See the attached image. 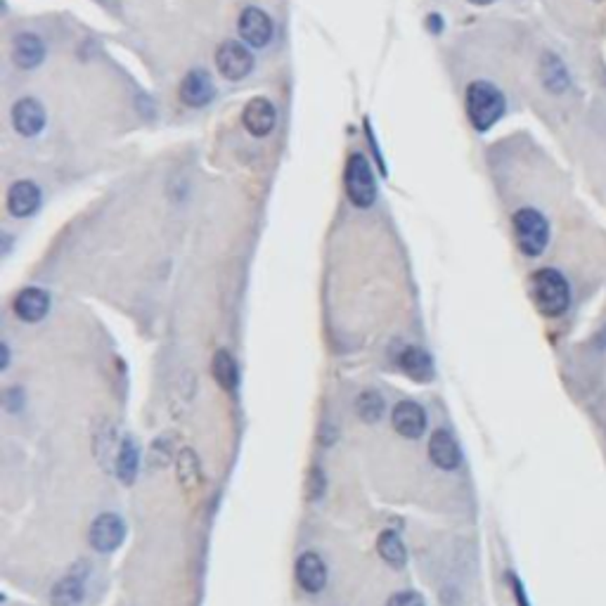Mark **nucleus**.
Wrapping results in <instances>:
<instances>
[{"instance_id":"obj_1","label":"nucleus","mask_w":606,"mask_h":606,"mask_svg":"<svg viewBox=\"0 0 606 606\" xmlns=\"http://www.w3.org/2000/svg\"><path fill=\"white\" fill-rule=\"evenodd\" d=\"M531 292L538 311L547 318H559L564 315L571 303V287L566 277L554 268H542L535 271L531 277Z\"/></svg>"},{"instance_id":"obj_2","label":"nucleus","mask_w":606,"mask_h":606,"mask_svg":"<svg viewBox=\"0 0 606 606\" xmlns=\"http://www.w3.org/2000/svg\"><path fill=\"white\" fill-rule=\"evenodd\" d=\"M504 95L488 81H474L467 88V114L479 133L495 126L504 114Z\"/></svg>"},{"instance_id":"obj_3","label":"nucleus","mask_w":606,"mask_h":606,"mask_svg":"<svg viewBox=\"0 0 606 606\" xmlns=\"http://www.w3.org/2000/svg\"><path fill=\"white\" fill-rule=\"evenodd\" d=\"M343 185H346V197L358 209H370L377 202V185H374L373 168H370L363 152H355V154L349 156L346 171H343Z\"/></svg>"},{"instance_id":"obj_4","label":"nucleus","mask_w":606,"mask_h":606,"mask_svg":"<svg viewBox=\"0 0 606 606\" xmlns=\"http://www.w3.org/2000/svg\"><path fill=\"white\" fill-rule=\"evenodd\" d=\"M516 244L526 256H541L550 242V223L535 209H519L512 218Z\"/></svg>"},{"instance_id":"obj_5","label":"nucleus","mask_w":606,"mask_h":606,"mask_svg":"<svg viewBox=\"0 0 606 606\" xmlns=\"http://www.w3.org/2000/svg\"><path fill=\"white\" fill-rule=\"evenodd\" d=\"M216 66L228 81H242L253 69V55L237 41H225L216 50Z\"/></svg>"},{"instance_id":"obj_6","label":"nucleus","mask_w":606,"mask_h":606,"mask_svg":"<svg viewBox=\"0 0 606 606\" xmlns=\"http://www.w3.org/2000/svg\"><path fill=\"white\" fill-rule=\"evenodd\" d=\"M126 538V523L119 514H100L91 526V545L97 552H114Z\"/></svg>"},{"instance_id":"obj_7","label":"nucleus","mask_w":606,"mask_h":606,"mask_svg":"<svg viewBox=\"0 0 606 606\" xmlns=\"http://www.w3.org/2000/svg\"><path fill=\"white\" fill-rule=\"evenodd\" d=\"M237 29H240L244 43H249L252 48H265L273 38V19L258 7H246L240 15Z\"/></svg>"},{"instance_id":"obj_8","label":"nucleus","mask_w":606,"mask_h":606,"mask_svg":"<svg viewBox=\"0 0 606 606\" xmlns=\"http://www.w3.org/2000/svg\"><path fill=\"white\" fill-rule=\"evenodd\" d=\"M242 121H244V128L252 133V135L263 138V135H268V133L275 128L277 112L268 97H253V100L246 103Z\"/></svg>"},{"instance_id":"obj_9","label":"nucleus","mask_w":606,"mask_h":606,"mask_svg":"<svg viewBox=\"0 0 606 606\" xmlns=\"http://www.w3.org/2000/svg\"><path fill=\"white\" fill-rule=\"evenodd\" d=\"M393 429L405 439H420L426 432V412L420 402L401 401L393 408Z\"/></svg>"},{"instance_id":"obj_10","label":"nucleus","mask_w":606,"mask_h":606,"mask_svg":"<svg viewBox=\"0 0 606 606\" xmlns=\"http://www.w3.org/2000/svg\"><path fill=\"white\" fill-rule=\"evenodd\" d=\"M13 126L15 131L22 133L25 138H31V135L41 133L43 126H45V109H43V104L38 103V100H34V97H25V100L15 103Z\"/></svg>"},{"instance_id":"obj_11","label":"nucleus","mask_w":606,"mask_h":606,"mask_svg":"<svg viewBox=\"0 0 606 606\" xmlns=\"http://www.w3.org/2000/svg\"><path fill=\"white\" fill-rule=\"evenodd\" d=\"M429 457H432V462L439 469H443V472H452V469H457L460 462H462L460 445L455 443V439H452L445 429H439V432L432 433V439H429Z\"/></svg>"},{"instance_id":"obj_12","label":"nucleus","mask_w":606,"mask_h":606,"mask_svg":"<svg viewBox=\"0 0 606 606\" xmlns=\"http://www.w3.org/2000/svg\"><path fill=\"white\" fill-rule=\"evenodd\" d=\"M211 100H214V84H211L209 74L202 69H193L183 78L181 103L187 107H204Z\"/></svg>"},{"instance_id":"obj_13","label":"nucleus","mask_w":606,"mask_h":606,"mask_svg":"<svg viewBox=\"0 0 606 606\" xmlns=\"http://www.w3.org/2000/svg\"><path fill=\"white\" fill-rule=\"evenodd\" d=\"M41 204V190L36 183L19 181L7 190V211L17 218L31 216Z\"/></svg>"},{"instance_id":"obj_14","label":"nucleus","mask_w":606,"mask_h":606,"mask_svg":"<svg viewBox=\"0 0 606 606\" xmlns=\"http://www.w3.org/2000/svg\"><path fill=\"white\" fill-rule=\"evenodd\" d=\"M296 581L306 592H320L327 582V566H324L323 559L315 552L301 554L299 561H296Z\"/></svg>"},{"instance_id":"obj_15","label":"nucleus","mask_w":606,"mask_h":606,"mask_svg":"<svg viewBox=\"0 0 606 606\" xmlns=\"http://www.w3.org/2000/svg\"><path fill=\"white\" fill-rule=\"evenodd\" d=\"M48 308H50L48 292L38 287L25 289V292L17 296V301H15V313H17L25 323H38V320H43L48 315Z\"/></svg>"},{"instance_id":"obj_16","label":"nucleus","mask_w":606,"mask_h":606,"mask_svg":"<svg viewBox=\"0 0 606 606\" xmlns=\"http://www.w3.org/2000/svg\"><path fill=\"white\" fill-rule=\"evenodd\" d=\"M85 597V576L72 571L69 576L55 582L50 592V604L53 606H81Z\"/></svg>"},{"instance_id":"obj_17","label":"nucleus","mask_w":606,"mask_h":606,"mask_svg":"<svg viewBox=\"0 0 606 606\" xmlns=\"http://www.w3.org/2000/svg\"><path fill=\"white\" fill-rule=\"evenodd\" d=\"M398 365L410 379L414 382H432L433 379V363L432 355L426 351L417 349V346H405V349L398 353Z\"/></svg>"},{"instance_id":"obj_18","label":"nucleus","mask_w":606,"mask_h":606,"mask_svg":"<svg viewBox=\"0 0 606 606\" xmlns=\"http://www.w3.org/2000/svg\"><path fill=\"white\" fill-rule=\"evenodd\" d=\"M45 57V45L36 34H19L13 43V60L19 69H34Z\"/></svg>"},{"instance_id":"obj_19","label":"nucleus","mask_w":606,"mask_h":606,"mask_svg":"<svg viewBox=\"0 0 606 606\" xmlns=\"http://www.w3.org/2000/svg\"><path fill=\"white\" fill-rule=\"evenodd\" d=\"M138 467H140L138 441L133 439V436H126L124 443H121L119 452H116V476L121 479V483L131 486L133 481H135V476H138Z\"/></svg>"},{"instance_id":"obj_20","label":"nucleus","mask_w":606,"mask_h":606,"mask_svg":"<svg viewBox=\"0 0 606 606\" xmlns=\"http://www.w3.org/2000/svg\"><path fill=\"white\" fill-rule=\"evenodd\" d=\"M211 373H214V379L221 384V389L234 391L240 384V370H237V363H234V358L228 351H216L214 363H211Z\"/></svg>"},{"instance_id":"obj_21","label":"nucleus","mask_w":606,"mask_h":606,"mask_svg":"<svg viewBox=\"0 0 606 606\" xmlns=\"http://www.w3.org/2000/svg\"><path fill=\"white\" fill-rule=\"evenodd\" d=\"M541 72H542V84L547 85V91L564 93L566 88H569V84H571L569 72H566L564 62L559 60L557 55L547 53L545 57H542Z\"/></svg>"},{"instance_id":"obj_22","label":"nucleus","mask_w":606,"mask_h":606,"mask_svg":"<svg viewBox=\"0 0 606 606\" xmlns=\"http://www.w3.org/2000/svg\"><path fill=\"white\" fill-rule=\"evenodd\" d=\"M379 554L384 559L386 564L396 566V569H402V566L408 564V550H405V542L401 541V535L393 533V531H384V533L379 535Z\"/></svg>"},{"instance_id":"obj_23","label":"nucleus","mask_w":606,"mask_h":606,"mask_svg":"<svg viewBox=\"0 0 606 606\" xmlns=\"http://www.w3.org/2000/svg\"><path fill=\"white\" fill-rule=\"evenodd\" d=\"M178 479H181V486L187 492H193L199 486L202 469H199V460L194 451H181V455H178Z\"/></svg>"},{"instance_id":"obj_24","label":"nucleus","mask_w":606,"mask_h":606,"mask_svg":"<svg viewBox=\"0 0 606 606\" xmlns=\"http://www.w3.org/2000/svg\"><path fill=\"white\" fill-rule=\"evenodd\" d=\"M355 412H358L363 422H370V424L382 420V414H384V398H382V393H377V391L361 393L358 401H355Z\"/></svg>"},{"instance_id":"obj_25","label":"nucleus","mask_w":606,"mask_h":606,"mask_svg":"<svg viewBox=\"0 0 606 606\" xmlns=\"http://www.w3.org/2000/svg\"><path fill=\"white\" fill-rule=\"evenodd\" d=\"M171 462V443L166 439H159L152 445L150 467H166Z\"/></svg>"},{"instance_id":"obj_26","label":"nucleus","mask_w":606,"mask_h":606,"mask_svg":"<svg viewBox=\"0 0 606 606\" xmlns=\"http://www.w3.org/2000/svg\"><path fill=\"white\" fill-rule=\"evenodd\" d=\"M389 606H426V601L417 592H398L391 597Z\"/></svg>"},{"instance_id":"obj_27","label":"nucleus","mask_w":606,"mask_h":606,"mask_svg":"<svg viewBox=\"0 0 606 606\" xmlns=\"http://www.w3.org/2000/svg\"><path fill=\"white\" fill-rule=\"evenodd\" d=\"M324 492V476L320 469H313L311 472V479H308V498L315 500L320 498Z\"/></svg>"},{"instance_id":"obj_28","label":"nucleus","mask_w":606,"mask_h":606,"mask_svg":"<svg viewBox=\"0 0 606 606\" xmlns=\"http://www.w3.org/2000/svg\"><path fill=\"white\" fill-rule=\"evenodd\" d=\"M510 582H512V592H514V597H516V604H519V606H531V601L526 600V592H523L522 581H519V578H516V576H510Z\"/></svg>"},{"instance_id":"obj_29","label":"nucleus","mask_w":606,"mask_h":606,"mask_svg":"<svg viewBox=\"0 0 606 606\" xmlns=\"http://www.w3.org/2000/svg\"><path fill=\"white\" fill-rule=\"evenodd\" d=\"M0 351H3V370H5L7 367V358H10V351H7V343H3V346H0Z\"/></svg>"},{"instance_id":"obj_30","label":"nucleus","mask_w":606,"mask_h":606,"mask_svg":"<svg viewBox=\"0 0 606 606\" xmlns=\"http://www.w3.org/2000/svg\"><path fill=\"white\" fill-rule=\"evenodd\" d=\"M469 3H474V5H491L492 0H469Z\"/></svg>"}]
</instances>
